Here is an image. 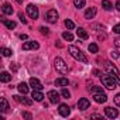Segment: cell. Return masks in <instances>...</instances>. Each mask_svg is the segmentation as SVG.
I'll use <instances>...</instances> for the list:
<instances>
[{"label": "cell", "instance_id": "6da1fadb", "mask_svg": "<svg viewBox=\"0 0 120 120\" xmlns=\"http://www.w3.org/2000/svg\"><path fill=\"white\" fill-rule=\"evenodd\" d=\"M100 79H102V85H103L106 89L113 90V89L117 88V82H119V81H117L112 74H102V75H100Z\"/></svg>", "mask_w": 120, "mask_h": 120}, {"label": "cell", "instance_id": "7a4b0ae2", "mask_svg": "<svg viewBox=\"0 0 120 120\" xmlns=\"http://www.w3.org/2000/svg\"><path fill=\"white\" fill-rule=\"evenodd\" d=\"M68 51H69V54H71V56L72 58H75L76 61H79V62H83V64H88V58L85 56V54L78 48V47H75V45H69V48H68Z\"/></svg>", "mask_w": 120, "mask_h": 120}, {"label": "cell", "instance_id": "3957f363", "mask_svg": "<svg viewBox=\"0 0 120 120\" xmlns=\"http://www.w3.org/2000/svg\"><path fill=\"white\" fill-rule=\"evenodd\" d=\"M54 67H55V69H56L59 74H62V75L68 74V65L65 64V61H64L61 56H56V58L54 59Z\"/></svg>", "mask_w": 120, "mask_h": 120}, {"label": "cell", "instance_id": "277c9868", "mask_svg": "<svg viewBox=\"0 0 120 120\" xmlns=\"http://www.w3.org/2000/svg\"><path fill=\"white\" fill-rule=\"evenodd\" d=\"M45 21L49 23V24H55V23L58 21V11L54 10V9L48 10L47 14H45Z\"/></svg>", "mask_w": 120, "mask_h": 120}, {"label": "cell", "instance_id": "5b68a950", "mask_svg": "<svg viewBox=\"0 0 120 120\" xmlns=\"http://www.w3.org/2000/svg\"><path fill=\"white\" fill-rule=\"evenodd\" d=\"M105 67H106L107 72H109V74H112V75H113L119 82H120V72H119V69H117L112 62H109V61H106V62H105Z\"/></svg>", "mask_w": 120, "mask_h": 120}, {"label": "cell", "instance_id": "8992f818", "mask_svg": "<svg viewBox=\"0 0 120 120\" xmlns=\"http://www.w3.org/2000/svg\"><path fill=\"white\" fill-rule=\"evenodd\" d=\"M27 14H28L30 19L37 20V19H38V7L34 6V4H28V6H27Z\"/></svg>", "mask_w": 120, "mask_h": 120}, {"label": "cell", "instance_id": "52a82bcc", "mask_svg": "<svg viewBox=\"0 0 120 120\" xmlns=\"http://www.w3.org/2000/svg\"><path fill=\"white\" fill-rule=\"evenodd\" d=\"M58 112H59V114H61L62 117H68V116L71 114V109H69V106L65 105V103H61V105H59Z\"/></svg>", "mask_w": 120, "mask_h": 120}, {"label": "cell", "instance_id": "ba28073f", "mask_svg": "<svg viewBox=\"0 0 120 120\" xmlns=\"http://www.w3.org/2000/svg\"><path fill=\"white\" fill-rule=\"evenodd\" d=\"M48 98H49V102L52 103V105H56V103H59V93L56 92V90H49L48 92V95H47Z\"/></svg>", "mask_w": 120, "mask_h": 120}, {"label": "cell", "instance_id": "9c48e42d", "mask_svg": "<svg viewBox=\"0 0 120 120\" xmlns=\"http://www.w3.org/2000/svg\"><path fill=\"white\" fill-rule=\"evenodd\" d=\"M105 113H106V116H107L109 119H116V117L119 116V112H117V109H114V107H112V106H107V107H105Z\"/></svg>", "mask_w": 120, "mask_h": 120}, {"label": "cell", "instance_id": "30bf717a", "mask_svg": "<svg viewBox=\"0 0 120 120\" xmlns=\"http://www.w3.org/2000/svg\"><path fill=\"white\" fill-rule=\"evenodd\" d=\"M40 48V45H38V42H35V41H27V42H24L23 44V49L24 51H28V49H38Z\"/></svg>", "mask_w": 120, "mask_h": 120}, {"label": "cell", "instance_id": "8fae6325", "mask_svg": "<svg viewBox=\"0 0 120 120\" xmlns=\"http://www.w3.org/2000/svg\"><path fill=\"white\" fill-rule=\"evenodd\" d=\"M30 86L33 88V90H41L44 86H42V83L37 79V78H31L30 79Z\"/></svg>", "mask_w": 120, "mask_h": 120}, {"label": "cell", "instance_id": "7c38bea8", "mask_svg": "<svg viewBox=\"0 0 120 120\" xmlns=\"http://www.w3.org/2000/svg\"><path fill=\"white\" fill-rule=\"evenodd\" d=\"M89 106H90V102H89L86 98L79 99V102H78V109H79V110H86Z\"/></svg>", "mask_w": 120, "mask_h": 120}, {"label": "cell", "instance_id": "4fadbf2b", "mask_svg": "<svg viewBox=\"0 0 120 120\" xmlns=\"http://www.w3.org/2000/svg\"><path fill=\"white\" fill-rule=\"evenodd\" d=\"M93 100L96 103H105L107 100V96L105 95V92L103 93H93Z\"/></svg>", "mask_w": 120, "mask_h": 120}, {"label": "cell", "instance_id": "5bb4252c", "mask_svg": "<svg viewBox=\"0 0 120 120\" xmlns=\"http://www.w3.org/2000/svg\"><path fill=\"white\" fill-rule=\"evenodd\" d=\"M14 99L17 100V102H20V103H23L24 106H31L33 105V100L34 99H28V98H21V96H14Z\"/></svg>", "mask_w": 120, "mask_h": 120}, {"label": "cell", "instance_id": "9a60e30c", "mask_svg": "<svg viewBox=\"0 0 120 120\" xmlns=\"http://www.w3.org/2000/svg\"><path fill=\"white\" fill-rule=\"evenodd\" d=\"M96 13H98L96 7H89V9H88V10L85 11V19L90 20V19H93V17L96 16Z\"/></svg>", "mask_w": 120, "mask_h": 120}, {"label": "cell", "instance_id": "2e32d148", "mask_svg": "<svg viewBox=\"0 0 120 120\" xmlns=\"http://www.w3.org/2000/svg\"><path fill=\"white\" fill-rule=\"evenodd\" d=\"M2 11H3V14L11 16V14H13V7H11L9 3H3V6H2Z\"/></svg>", "mask_w": 120, "mask_h": 120}, {"label": "cell", "instance_id": "e0dca14e", "mask_svg": "<svg viewBox=\"0 0 120 120\" xmlns=\"http://www.w3.org/2000/svg\"><path fill=\"white\" fill-rule=\"evenodd\" d=\"M31 98H33L35 102H42V99H44V95L41 93V90H33V93H31Z\"/></svg>", "mask_w": 120, "mask_h": 120}, {"label": "cell", "instance_id": "ac0fdd59", "mask_svg": "<svg viewBox=\"0 0 120 120\" xmlns=\"http://www.w3.org/2000/svg\"><path fill=\"white\" fill-rule=\"evenodd\" d=\"M0 109H2L3 113H6L9 110V102L6 98H0Z\"/></svg>", "mask_w": 120, "mask_h": 120}, {"label": "cell", "instance_id": "d6986e66", "mask_svg": "<svg viewBox=\"0 0 120 120\" xmlns=\"http://www.w3.org/2000/svg\"><path fill=\"white\" fill-rule=\"evenodd\" d=\"M17 89H19V92H20L21 95H27V93H28V86H27V83H24V82H20V83L17 85Z\"/></svg>", "mask_w": 120, "mask_h": 120}, {"label": "cell", "instance_id": "ffe728a7", "mask_svg": "<svg viewBox=\"0 0 120 120\" xmlns=\"http://www.w3.org/2000/svg\"><path fill=\"white\" fill-rule=\"evenodd\" d=\"M0 81H2L3 83H7V82H10V81H11V75H10L9 72L3 71L2 74H0Z\"/></svg>", "mask_w": 120, "mask_h": 120}, {"label": "cell", "instance_id": "44dd1931", "mask_svg": "<svg viewBox=\"0 0 120 120\" xmlns=\"http://www.w3.org/2000/svg\"><path fill=\"white\" fill-rule=\"evenodd\" d=\"M68 83H69V81L67 78H58L55 81V86H62V88H65V86H68Z\"/></svg>", "mask_w": 120, "mask_h": 120}, {"label": "cell", "instance_id": "7402d4cb", "mask_svg": "<svg viewBox=\"0 0 120 120\" xmlns=\"http://www.w3.org/2000/svg\"><path fill=\"white\" fill-rule=\"evenodd\" d=\"M76 35H78L79 38H82V40H88V38H89V34L86 33V30H83V28H81V27L76 30Z\"/></svg>", "mask_w": 120, "mask_h": 120}, {"label": "cell", "instance_id": "603a6c76", "mask_svg": "<svg viewBox=\"0 0 120 120\" xmlns=\"http://www.w3.org/2000/svg\"><path fill=\"white\" fill-rule=\"evenodd\" d=\"M2 23H3V24L7 27V28H10V30H11V28H16V26H17V24H16V21L6 20V19H2Z\"/></svg>", "mask_w": 120, "mask_h": 120}, {"label": "cell", "instance_id": "cb8c5ba5", "mask_svg": "<svg viewBox=\"0 0 120 120\" xmlns=\"http://www.w3.org/2000/svg\"><path fill=\"white\" fill-rule=\"evenodd\" d=\"M0 51H2L3 56H11V55H13V49L6 48V47H2V48H0Z\"/></svg>", "mask_w": 120, "mask_h": 120}, {"label": "cell", "instance_id": "d4e9b609", "mask_svg": "<svg viewBox=\"0 0 120 120\" xmlns=\"http://www.w3.org/2000/svg\"><path fill=\"white\" fill-rule=\"evenodd\" d=\"M102 7H103L105 10H107V11L113 9V6H112V3L109 2V0H102Z\"/></svg>", "mask_w": 120, "mask_h": 120}, {"label": "cell", "instance_id": "484cf974", "mask_svg": "<svg viewBox=\"0 0 120 120\" xmlns=\"http://www.w3.org/2000/svg\"><path fill=\"white\" fill-rule=\"evenodd\" d=\"M85 3H86V0H74V4L76 9H82L85 7Z\"/></svg>", "mask_w": 120, "mask_h": 120}, {"label": "cell", "instance_id": "4316f807", "mask_svg": "<svg viewBox=\"0 0 120 120\" xmlns=\"http://www.w3.org/2000/svg\"><path fill=\"white\" fill-rule=\"evenodd\" d=\"M62 38H64L65 41H74V35H72L69 31H65V33H62Z\"/></svg>", "mask_w": 120, "mask_h": 120}, {"label": "cell", "instance_id": "83f0119b", "mask_svg": "<svg viewBox=\"0 0 120 120\" xmlns=\"http://www.w3.org/2000/svg\"><path fill=\"white\" fill-rule=\"evenodd\" d=\"M88 49L92 52V54H96L98 51H99V48H98V45L95 44V42H92V44H89V47H88Z\"/></svg>", "mask_w": 120, "mask_h": 120}, {"label": "cell", "instance_id": "f1b7e54d", "mask_svg": "<svg viewBox=\"0 0 120 120\" xmlns=\"http://www.w3.org/2000/svg\"><path fill=\"white\" fill-rule=\"evenodd\" d=\"M90 92L92 93H103V88L102 86H92L90 88Z\"/></svg>", "mask_w": 120, "mask_h": 120}, {"label": "cell", "instance_id": "f546056e", "mask_svg": "<svg viewBox=\"0 0 120 120\" xmlns=\"http://www.w3.org/2000/svg\"><path fill=\"white\" fill-rule=\"evenodd\" d=\"M65 27L68 28V30H74V27H75V24H74V21H71V20H65Z\"/></svg>", "mask_w": 120, "mask_h": 120}, {"label": "cell", "instance_id": "4dcf8cb0", "mask_svg": "<svg viewBox=\"0 0 120 120\" xmlns=\"http://www.w3.org/2000/svg\"><path fill=\"white\" fill-rule=\"evenodd\" d=\"M61 95H62L65 99H69V98H71V93H69V90H68V89H65V88L61 90Z\"/></svg>", "mask_w": 120, "mask_h": 120}, {"label": "cell", "instance_id": "1f68e13d", "mask_svg": "<svg viewBox=\"0 0 120 120\" xmlns=\"http://www.w3.org/2000/svg\"><path fill=\"white\" fill-rule=\"evenodd\" d=\"M114 48H116V49H117V52L120 54V37L114 40Z\"/></svg>", "mask_w": 120, "mask_h": 120}, {"label": "cell", "instance_id": "d6a6232c", "mask_svg": "<svg viewBox=\"0 0 120 120\" xmlns=\"http://www.w3.org/2000/svg\"><path fill=\"white\" fill-rule=\"evenodd\" d=\"M21 116H23V119H28V120H31V119H33L31 113H28V112H23V113H21Z\"/></svg>", "mask_w": 120, "mask_h": 120}, {"label": "cell", "instance_id": "836d02e7", "mask_svg": "<svg viewBox=\"0 0 120 120\" xmlns=\"http://www.w3.org/2000/svg\"><path fill=\"white\" fill-rule=\"evenodd\" d=\"M19 19H20V21H21L23 24H27V19L24 17V14H23V13H19Z\"/></svg>", "mask_w": 120, "mask_h": 120}, {"label": "cell", "instance_id": "e575fe53", "mask_svg": "<svg viewBox=\"0 0 120 120\" xmlns=\"http://www.w3.org/2000/svg\"><path fill=\"white\" fill-rule=\"evenodd\" d=\"M40 31H41V34H44V35H48V34H49V31H48L47 27H40Z\"/></svg>", "mask_w": 120, "mask_h": 120}, {"label": "cell", "instance_id": "d590c367", "mask_svg": "<svg viewBox=\"0 0 120 120\" xmlns=\"http://www.w3.org/2000/svg\"><path fill=\"white\" fill-rule=\"evenodd\" d=\"M113 33H116V34H120V24H116V26H113Z\"/></svg>", "mask_w": 120, "mask_h": 120}, {"label": "cell", "instance_id": "8d00e7d4", "mask_svg": "<svg viewBox=\"0 0 120 120\" xmlns=\"http://www.w3.org/2000/svg\"><path fill=\"white\" fill-rule=\"evenodd\" d=\"M114 103H116L117 106H120V93H117V95L114 96Z\"/></svg>", "mask_w": 120, "mask_h": 120}, {"label": "cell", "instance_id": "74e56055", "mask_svg": "<svg viewBox=\"0 0 120 120\" xmlns=\"http://www.w3.org/2000/svg\"><path fill=\"white\" fill-rule=\"evenodd\" d=\"M110 56H112L113 59H116V58L119 56V54H117V49H116V51H112V52H110Z\"/></svg>", "mask_w": 120, "mask_h": 120}, {"label": "cell", "instance_id": "f35d334b", "mask_svg": "<svg viewBox=\"0 0 120 120\" xmlns=\"http://www.w3.org/2000/svg\"><path fill=\"white\" fill-rule=\"evenodd\" d=\"M90 117H92V119H102V114H96V113H95V114H92Z\"/></svg>", "mask_w": 120, "mask_h": 120}, {"label": "cell", "instance_id": "ab89813d", "mask_svg": "<svg viewBox=\"0 0 120 120\" xmlns=\"http://www.w3.org/2000/svg\"><path fill=\"white\" fill-rule=\"evenodd\" d=\"M93 75H96V76H100V75H102V72H100V71H98V69H95V71H93Z\"/></svg>", "mask_w": 120, "mask_h": 120}, {"label": "cell", "instance_id": "60d3db41", "mask_svg": "<svg viewBox=\"0 0 120 120\" xmlns=\"http://www.w3.org/2000/svg\"><path fill=\"white\" fill-rule=\"evenodd\" d=\"M116 9L120 11V0H117V2H116Z\"/></svg>", "mask_w": 120, "mask_h": 120}, {"label": "cell", "instance_id": "b9f144b4", "mask_svg": "<svg viewBox=\"0 0 120 120\" xmlns=\"http://www.w3.org/2000/svg\"><path fill=\"white\" fill-rule=\"evenodd\" d=\"M28 37L26 35V34H20V40H27Z\"/></svg>", "mask_w": 120, "mask_h": 120}, {"label": "cell", "instance_id": "7bdbcfd3", "mask_svg": "<svg viewBox=\"0 0 120 120\" xmlns=\"http://www.w3.org/2000/svg\"><path fill=\"white\" fill-rule=\"evenodd\" d=\"M16 2H17L19 4H23V0H16Z\"/></svg>", "mask_w": 120, "mask_h": 120}]
</instances>
